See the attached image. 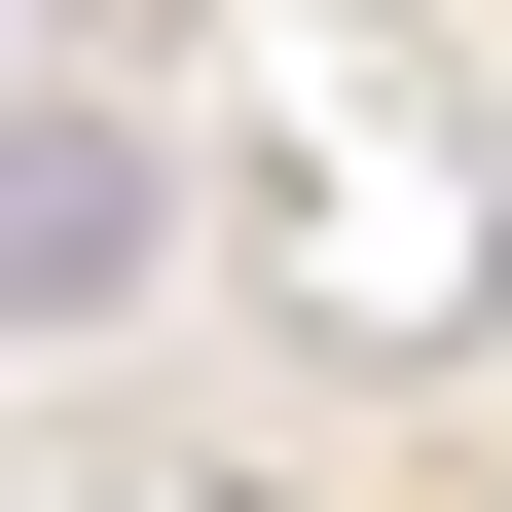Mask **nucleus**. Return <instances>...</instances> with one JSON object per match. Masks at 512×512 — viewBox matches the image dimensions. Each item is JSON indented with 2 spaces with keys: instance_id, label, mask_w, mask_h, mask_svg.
<instances>
[{
  "instance_id": "nucleus-1",
  "label": "nucleus",
  "mask_w": 512,
  "mask_h": 512,
  "mask_svg": "<svg viewBox=\"0 0 512 512\" xmlns=\"http://www.w3.org/2000/svg\"><path fill=\"white\" fill-rule=\"evenodd\" d=\"M147 293V147L110 110H0V330H110Z\"/></svg>"
}]
</instances>
